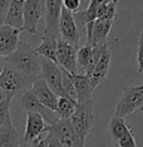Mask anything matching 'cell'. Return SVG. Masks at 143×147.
Instances as JSON below:
<instances>
[{
    "instance_id": "21",
    "label": "cell",
    "mask_w": 143,
    "mask_h": 147,
    "mask_svg": "<svg viewBox=\"0 0 143 147\" xmlns=\"http://www.w3.org/2000/svg\"><path fill=\"white\" fill-rule=\"evenodd\" d=\"M59 36L53 34H46L42 36V43L36 48H34L35 53L42 58H45L56 64V43Z\"/></svg>"
},
{
    "instance_id": "2",
    "label": "cell",
    "mask_w": 143,
    "mask_h": 147,
    "mask_svg": "<svg viewBox=\"0 0 143 147\" xmlns=\"http://www.w3.org/2000/svg\"><path fill=\"white\" fill-rule=\"evenodd\" d=\"M36 78L38 77L24 74L23 72L18 71L14 67L6 63L4 71L0 76V88L4 91L6 97L14 98L19 93H23L30 89Z\"/></svg>"
},
{
    "instance_id": "7",
    "label": "cell",
    "mask_w": 143,
    "mask_h": 147,
    "mask_svg": "<svg viewBox=\"0 0 143 147\" xmlns=\"http://www.w3.org/2000/svg\"><path fill=\"white\" fill-rule=\"evenodd\" d=\"M19 102H20V106L23 107V109H24L26 113L33 112V113L40 115L43 118H44V121L48 123V126L55 125V123L60 119L56 116V113L54 111L46 108L45 106H43L42 103L39 102V99L36 98V96L34 94V92L32 91V88L21 93L20 98H19Z\"/></svg>"
},
{
    "instance_id": "30",
    "label": "cell",
    "mask_w": 143,
    "mask_h": 147,
    "mask_svg": "<svg viewBox=\"0 0 143 147\" xmlns=\"http://www.w3.org/2000/svg\"><path fill=\"white\" fill-rule=\"evenodd\" d=\"M45 141H46V147H63L62 143L58 141V138L49 132L45 136Z\"/></svg>"
},
{
    "instance_id": "6",
    "label": "cell",
    "mask_w": 143,
    "mask_h": 147,
    "mask_svg": "<svg viewBox=\"0 0 143 147\" xmlns=\"http://www.w3.org/2000/svg\"><path fill=\"white\" fill-rule=\"evenodd\" d=\"M45 14V0H25L23 9V30L35 35L38 25Z\"/></svg>"
},
{
    "instance_id": "13",
    "label": "cell",
    "mask_w": 143,
    "mask_h": 147,
    "mask_svg": "<svg viewBox=\"0 0 143 147\" xmlns=\"http://www.w3.org/2000/svg\"><path fill=\"white\" fill-rule=\"evenodd\" d=\"M48 123L44 121V118L38 113L29 112L26 113V123L25 131L23 135V141L30 145L39 137L44 136L48 132Z\"/></svg>"
},
{
    "instance_id": "22",
    "label": "cell",
    "mask_w": 143,
    "mask_h": 147,
    "mask_svg": "<svg viewBox=\"0 0 143 147\" xmlns=\"http://www.w3.org/2000/svg\"><path fill=\"white\" fill-rule=\"evenodd\" d=\"M24 3L25 0H11L5 22H4L5 25L23 30V9H24Z\"/></svg>"
},
{
    "instance_id": "28",
    "label": "cell",
    "mask_w": 143,
    "mask_h": 147,
    "mask_svg": "<svg viewBox=\"0 0 143 147\" xmlns=\"http://www.w3.org/2000/svg\"><path fill=\"white\" fill-rule=\"evenodd\" d=\"M137 63H138V72L143 73V30L138 38V47H137Z\"/></svg>"
},
{
    "instance_id": "26",
    "label": "cell",
    "mask_w": 143,
    "mask_h": 147,
    "mask_svg": "<svg viewBox=\"0 0 143 147\" xmlns=\"http://www.w3.org/2000/svg\"><path fill=\"white\" fill-rule=\"evenodd\" d=\"M11 97H6V98L0 103V128L4 126V123L10 119V103Z\"/></svg>"
},
{
    "instance_id": "32",
    "label": "cell",
    "mask_w": 143,
    "mask_h": 147,
    "mask_svg": "<svg viewBox=\"0 0 143 147\" xmlns=\"http://www.w3.org/2000/svg\"><path fill=\"white\" fill-rule=\"evenodd\" d=\"M5 64H6V61H5V58H3V57H0V76H1L3 71H4V68H5Z\"/></svg>"
},
{
    "instance_id": "20",
    "label": "cell",
    "mask_w": 143,
    "mask_h": 147,
    "mask_svg": "<svg viewBox=\"0 0 143 147\" xmlns=\"http://www.w3.org/2000/svg\"><path fill=\"white\" fill-rule=\"evenodd\" d=\"M70 79L74 84L75 93H77V102L79 105L92 102V96L94 89L92 88L91 78L87 74H78L77 73V74H70Z\"/></svg>"
},
{
    "instance_id": "3",
    "label": "cell",
    "mask_w": 143,
    "mask_h": 147,
    "mask_svg": "<svg viewBox=\"0 0 143 147\" xmlns=\"http://www.w3.org/2000/svg\"><path fill=\"white\" fill-rule=\"evenodd\" d=\"M105 136L114 147H138L132 127L121 117L113 116L109 119Z\"/></svg>"
},
{
    "instance_id": "25",
    "label": "cell",
    "mask_w": 143,
    "mask_h": 147,
    "mask_svg": "<svg viewBox=\"0 0 143 147\" xmlns=\"http://www.w3.org/2000/svg\"><path fill=\"white\" fill-rule=\"evenodd\" d=\"M117 8H118L117 1H112L108 3V4L102 5L97 10V19H105V20L113 22L115 19V15H117Z\"/></svg>"
},
{
    "instance_id": "1",
    "label": "cell",
    "mask_w": 143,
    "mask_h": 147,
    "mask_svg": "<svg viewBox=\"0 0 143 147\" xmlns=\"http://www.w3.org/2000/svg\"><path fill=\"white\" fill-rule=\"evenodd\" d=\"M5 61L8 64L14 67L15 69L23 72L24 74L32 77H39L42 72V57L35 53L28 43L19 42L15 52L6 57Z\"/></svg>"
},
{
    "instance_id": "17",
    "label": "cell",
    "mask_w": 143,
    "mask_h": 147,
    "mask_svg": "<svg viewBox=\"0 0 143 147\" xmlns=\"http://www.w3.org/2000/svg\"><path fill=\"white\" fill-rule=\"evenodd\" d=\"M112 1L119 3L121 0H89L88 6L85 8V10H81V11L75 13V14H73L74 15L75 24H77L81 34H83V32L85 30V25L88 23H92L97 19L98 8H101L102 5L108 4V3H112Z\"/></svg>"
},
{
    "instance_id": "19",
    "label": "cell",
    "mask_w": 143,
    "mask_h": 147,
    "mask_svg": "<svg viewBox=\"0 0 143 147\" xmlns=\"http://www.w3.org/2000/svg\"><path fill=\"white\" fill-rule=\"evenodd\" d=\"M32 91L34 92L36 98L43 106L46 108L52 109V111H56V105H58V97L54 94V92L48 87V84L44 82V79L40 76L34 81L32 86Z\"/></svg>"
},
{
    "instance_id": "24",
    "label": "cell",
    "mask_w": 143,
    "mask_h": 147,
    "mask_svg": "<svg viewBox=\"0 0 143 147\" xmlns=\"http://www.w3.org/2000/svg\"><path fill=\"white\" fill-rule=\"evenodd\" d=\"M78 103L68 97H58V105H56V116L60 119H69L74 113Z\"/></svg>"
},
{
    "instance_id": "14",
    "label": "cell",
    "mask_w": 143,
    "mask_h": 147,
    "mask_svg": "<svg viewBox=\"0 0 143 147\" xmlns=\"http://www.w3.org/2000/svg\"><path fill=\"white\" fill-rule=\"evenodd\" d=\"M113 22L105 19H95L94 22L85 25L87 44H105Z\"/></svg>"
},
{
    "instance_id": "9",
    "label": "cell",
    "mask_w": 143,
    "mask_h": 147,
    "mask_svg": "<svg viewBox=\"0 0 143 147\" xmlns=\"http://www.w3.org/2000/svg\"><path fill=\"white\" fill-rule=\"evenodd\" d=\"M40 77L56 97H65L63 91V72L58 64L45 58H42Z\"/></svg>"
},
{
    "instance_id": "18",
    "label": "cell",
    "mask_w": 143,
    "mask_h": 147,
    "mask_svg": "<svg viewBox=\"0 0 143 147\" xmlns=\"http://www.w3.org/2000/svg\"><path fill=\"white\" fill-rule=\"evenodd\" d=\"M111 62H112L111 52H109V48L107 47V48L103 51L101 58H99V61L97 62L95 67L93 68L91 76H88L89 78H91V84H92L93 89H95L99 84H102V83L107 79L109 68H111Z\"/></svg>"
},
{
    "instance_id": "27",
    "label": "cell",
    "mask_w": 143,
    "mask_h": 147,
    "mask_svg": "<svg viewBox=\"0 0 143 147\" xmlns=\"http://www.w3.org/2000/svg\"><path fill=\"white\" fill-rule=\"evenodd\" d=\"M62 3H63V8H65L66 10H69L73 14L81 11L82 0H62Z\"/></svg>"
},
{
    "instance_id": "15",
    "label": "cell",
    "mask_w": 143,
    "mask_h": 147,
    "mask_svg": "<svg viewBox=\"0 0 143 147\" xmlns=\"http://www.w3.org/2000/svg\"><path fill=\"white\" fill-rule=\"evenodd\" d=\"M63 9L62 0H45V32L59 36V19Z\"/></svg>"
},
{
    "instance_id": "8",
    "label": "cell",
    "mask_w": 143,
    "mask_h": 147,
    "mask_svg": "<svg viewBox=\"0 0 143 147\" xmlns=\"http://www.w3.org/2000/svg\"><path fill=\"white\" fill-rule=\"evenodd\" d=\"M48 132L54 135L63 147H84V140L74 131L69 119H59L55 125L48 127Z\"/></svg>"
},
{
    "instance_id": "10",
    "label": "cell",
    "mask_w": 143,
    "mask_h": 147,
    "mask_svg": "<svg viewBox=\"0 0 143 147\" xmlns=\"http://www.w3.org/2000/svg\"><path fill=\"white\" fill-rule=\"evenodd\" d=\"M81 32L74 20L73 13L66 10L65 8L62 9L60 19H59V38L73 47L79 49V40H81Z\"/></svg>"
},
{
    "instance_id": "4",
    "label": "cell",
    "mask_w": 143,
    "mask_h": 147,
    "mask_svg": "<svg viewBox=\"0 0 143 147\" xmlns=\"http://www.w3.org/2000/svg\"><path fill=\"white\" fill-rule=\"evenodd\" d=\"M122 98L118 102L114 116L126 118L136 111H143V84L136 87H124Z\"/></svg>"
},
{
    "instance_id": "31",
    "label": "cell",
    "mask_w": 143,
    "mask_h": 147,
    "mask_svg": "<svg viewBox=\"0 0 143 147\" xmlns=\"http://www.w3.org/2000/svg\"><path fill=\"white\" fill-rule=\"evenodd\" d=\"M46 133H48V132H46ZM46 133H45L44 136L39 137L38 140H35L34 142H32L28 147H46V141H45V136H46Z\"/></svg>"
},
{
    "instance_id": "12",
    "label": "cell",
    "mask_w": 143,
    "mask_h": 147,
    "mask_svg": "<svg viewBox=\"0 0 143 147\" xmlns=\"http://www.w3.org/2000/svg\"><path fill=\"white\" fill-rule=\"evenodd\" d=\"M77 52L78 49L75 47L59 38L56 43V64L70 74H77Z\"/></svg>"
},
{
    "instance_id": "11",
    "label": "cell",
    "mask_w": 143,
    "mask_h": 147,
    "mask_svg": "<svg viewBox=\"0 0 143 147\" xmlns=\"http://www.w3.org/2000/svg\"><path fill=\"white\" fill-rule=\"evenodd\" d=\"M105 44H85L77 52V64L84 69V74L91 76L93 68L101 58L103 51L107 48Z\"/></svg>"
},
{
    "instance_id": "23",
    "label": "cell",
    "mask_w": 143,
    "mask_h": 147,
    "mask_svg": "<svg viewBox=\"0 0 143 147\" xmlns=\"http://www.w3.org/2000/svg\"><path fill=\"white\" fill-rule=\"evenodd\" d=\"M0 147H20V137L13 125L11 118L0 128Z\"/></svg>"
},
{
    "instance_id": "5",
    "label": "cell",
    "mask_w": 143,
    "mask_h": 147,
    "mask_svg": "<svg viewBox=\"0 0 143 147\" xmlns=\"http://www.w3.org/2000/svg\"><path fill=\"white\" fill-rule=\"evenodd\" d=\"M69 121H70V125L74 128V131L78 133V136L85 141V137L91 132L95 122L93 102L82 103V105L78 103L77 108H75L72 117L69 118Z\"/></svg>"
},
{
    "instance_id": "29",
    "label": "cell",
    "mask_w": 143,
    "mask_h": 147,
    "mask_svg": "<svg viewBox=\"0 0 143 147\" xmlns=\"http://www.w3.org/2000/svg\"><path fill=\"white\" fill-rule=\"evenodd\" d=\"M10 3H11V0H0V26L4 25Z\"/></svg>"
},
{
    "instance_id": "16",
    "label": "cell",
    "mask_w": 143,
    "mask_h": 147,
    "mask_svg": "<svg viewBox=\"0 0 143 147\" xmlns=\"http://www.w3.org/2000/svg\"><path fill=\"white\" fill-rule=\"evenodd\" d=\"M21 30L9 25L0 26V57L6 58L15 52L19 44V34Z\"/></svg>"
},
{
    "instance_id": "33",
    "label": "cell",
    "mask_w": 143,
    "mask_h": 147,
    "mask_svg": "<svg viewBox=\"0 0 143 147\" xmlns=\"http://www.w3.org/2000/svg\"><path fill=\"white\" fill-rule=\"evenodd\" d=\"M5 98H6V94L4 93V91H3V89L0 88V103H1L3 101H4Z\"/></svg>"
}]
</instances>
